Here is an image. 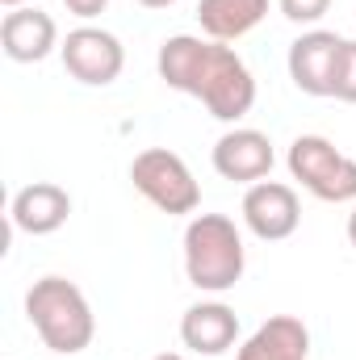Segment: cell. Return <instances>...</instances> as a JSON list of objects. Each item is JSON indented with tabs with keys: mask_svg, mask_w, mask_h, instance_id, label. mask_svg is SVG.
Wrapping results in <instances>:
<instances>
[{
	"mask_svg": "<svg viewBox=\"0 0 356 360\" xmlns=\"http://www.w3.org/2000/svg\"><path fill=\"white\" fill-rule=\"evenodd\" d=\"M134 188L164 214H193L201 205V184L193 180L189 164L168 147H147L130 164Z\"/></svg>",
	"mask_w": 356,
	"mask_h": 360,
	"instance_id": "obj_5",
	"label": "cell"
},
{
	"mask_svg": "<svg viewBox=\"0 0 356 360\" xmlns=\"http://www.w3.org/2000/svg\"><path fill=\"white\" fill-rule=\"evenodd\" d=\"M327 8H331V0H281V13L298 25H314Z\"/></svg>",
	"mask_w": 356,
	"mask_h": 360,
	"instance_id": "obj_16",
	"label": "cell"
},
{
	"mask_svg": "<svg viewBox=\"0 0 356 360\" xmlns=\"http://www.w3.org/2000/svg\"><path fill=\"white\" fill-rule=\"evenodd\" d=\"M344 38L331 30H310L289 46V80L306 96H331L336 63H340Z\"/></svg>",
	"mask_w": 356,
	"mask_h": 360,
	"instance_id": "obj_8",
	"label": "cell"
},
{
	"mask_svg": "<svg viewBox=\"0 0 356 360\" xmlns=\"http://www.w3.org/2000/svg\"><path fill=\"white\" fill-rule=\"evenodd\" d=\"M180 340L201 356H222L239 340V314L222 302H197L180 319Z\"/></svg>",
	"mask_w": 356,
	"mask_h": 360,
	"instance_id": "obj_11",
	"label": "cell"
},
{
	"mask_svg": "<svg viewBox=\"0 0 356 360\" xmlns=\"http://www.w3.org/2000/svg\"><path fill=\"white\" fill-rule=\"evenodd\" d=\"M348 243H352V248H356V210H352V214H348Z\"/></svg>",
	"mask_w": 356,
	"mask_h": 360,
	"instance_id": "obj_19",
	"label": "cell"
},
{
	"mask_svg": "<svg viewBox=\"0 0 356 360\" xmlns=\"http://www.w3.org/2000/svg\"><path fill=\"white\" fill-rule=\"evenodd\" d=\"M25 314L34 323V331L42 335V344L59 356H76L84 352L96 335V319L80 285H72L68 276H42L30 285L25 293Z\"/></svg>",
	"mask_w": 356,
	"mask_h": 360,
	"instance_id": "obj_2",
	"label": "cell"
},
{
	"mask_svg": "<svg viewBox=\"0 0 356 360\" xmlns=\"http://www.w3.org/2000/svg\"><path fill=\"white\" fill-rule=\"evenodd\" d=\"M55 42H59L55 17L42 8H8L0 21V46L13 63H38L55 51Z\"/></svg>",
	"mask_w": 356,
	"mask_h": 360,
	"instance_id": "obj_10",
	"label": "cell"
},
{
	"mask_svg": "<svg viewBox=\"0 0 356 360\" xmlns=\"http://www.w3.org/2000/svg\"><path fill=\"white\" fill-rule=\"evenodd\" d=\"M331 96L356 105V42H348V38H344L340 63H336V84H331Z\"/></svg>",
	"mask_w": 356,
	"mask_h": 360,
	"instance_id": "obj_15",
	"label": "cell"
},
{
	"mask_svg": "<svg viewBox=\"0 0 356 360\" xmlns=\"http://www.w3.org/2000/svg\"><path fill=\"white\" fill-rule=\"evenodd\" d=\"M8 214H13V226L25 235H55L72 214V197H68V188H59L51 180H34L13 197Z\"/></svg>",
	"mask_w": 356,
	"mask_h": 360,
	"instance_id": "obj_12",
	"label": "cell"
},
{
	"mask_svg": "<svg viewBox=\"0 0 356 360\" xmlns=\"http://www.w3.org/2000/svg\"><path fill=\"white\" fill-rule=\"evenodd\" d=\"M243 235L227 214H197L184 226V272L201 293H227L243 276Z\"/></svg>",
	"mask_w": 356,
	"mask_h": 360,
	"instance_id": "obj_3",
	"label": "cell"
},
{
	"mask_svg": "<svg viewBox=\"0 0 356 360\" xmlns=\"http://www.w3.org/2000/svg\"><path fill=\"white\" fill-rule=\"evenodd\" d=\"M63 4H68V13H76V17L92 21L96 13H105V4H109V0H63Z\"/></svg>",
	"mask_w": 356,
	"mask_h": 360,
	"instance_id": "obj_17",
	"label": "cell"
},
{
	"mask_svg": "<svg viewBox=\"0 0 356 360\" xmlns=\"http://www.w3.org/2000/svg\"><path fill=\"white\" fill-rule=\"evenodd\" d=\"M310 352V331L293 314H272L265 327L252 331V340L239 348L235 360H306Z\"/></svg>",
	"mask_w": 356,
	"mask_h": 360,
	"instance_id": "obj_13",
	"label": "cell"
},
{
	"mask_svg": "<svg viewBox=\"0 0 356 360\" xmlns=\"http://www.w3.org/2000/svg\"><path fill=\"white\" fill-rule=\"evenodd\" d=\"M289 172L319 201H356V160L336 151L323 134H302L289 143Z\"/></svg>",
	"mask_w": 356,
	"mask_h": 360,
	"instance_id": "obj_4",
	"label": "cell"
},
{
	"mask_svg": "<svg viewBox=\"0 0 356 360\" xmlns=\"http://www.w3.org/2000/svg\"><path fill=\"white\" fill-rule=\"evenodd\" d=\"M155 360H184V356H177V352H164V356H155Z\"/></svg>",
	"mask_w": 356,
	"mask_h": 360,
	"instance_id": "obj_21",
	"label": "cell"
},
{
	"mask_svg": "<svg viewBox=\"0 0 356 360\" xmlns=\"http://www.w3.org/2000/svg\"><path fill=\"white\" fill-rule=\"evenodd\" d=\"M214 172L222 180H239V184H260L272 172V143L260 130H227L214 143Z\"/></svg>",
	"mask_w": 356,
	"mask_h": 360,
	"instance_id": "obj_9",
	"label": "cell"
},
{
	"mask_svg": "<svg viewBox=\"0 0 356 360\" xmlns=\"http://www.w3.org/2000/svg\"><path fill=\"white\" fill-rule=\"evenodd\" d=\"M155 68L168 89L197 96L210 109V117L218 122H239L256 105V80L227 42L177 34L160 46Z\"/></svg>",
	"mask_w": 356,
	"mask_h": 360,
	"instance_id": "obj_1",
	"label": "cell"
},
{
	"mask_svg": "<svg viewBox=\"0 0 356 360\" xmlns=\"http://www.w3.org/2000/svg\"><path fill=\"white\" fill-rule=\"evenodd\" d=\"M63 55V68L80 80V84H92V89H105L122 76L126 68V51L122 42L109 34V30H96V25H80L63 38L59 46Z\"/></svg>",
	"mask_w": 356,
	"mask_h": 360,
	"instance_id": "obj_6",
	"label": "cell"
},
{
	"mask_svg": "<svg viewBox=\"0 0 356 360\" xmlns=\"http://www.w3.org/2000/svg\"><path fill=\"white\" fill-rule=\"evenodd\" d=\"M143 8H168V4H177V0H139Z\"/></svg>",
	"mask_w": 356,
	"mask_h": 360,
	"instance_id": "obj_18",
	"label": "cell"
},
{
	"mask_svg": "<svg viewBox=\"0 0 356 360\" xmlns=\"http://www.w3.org/2000/svg\"><path fill=\"white\" fill-rule=\"evenodd\" d=\"M0 4H4V8H21L25 0H0Z\"/></svg>",
	"mask_w": 356,
	"mask_h": 360,
	"instance_id": "obj_20",
	"label": "cell"
},
{
	"mask_svg": "<svg viewBox=\"0 0 356 360\" xmlns=\"http://www.w3.org/2000/svg\"><path fill=\"white\" fill-rule=\"evenodd\" d=\"M268 13V0H197L201 34L214 42H235L252 34Z\"/></svg>",
	"mask_w": 356,
	"mask_h": 360,
	"instance_id": "obj_14",
	"label": "cell"
},
{
	"mask_svg": "<svg viewBox=\"0 0 356 360\" xmlns=\"http://www.w3.org/2000/svg\"><path fill=\"white\" fill-rule=\"evenodd\" d=\"M243 222L256 239L265 243H281L298 231L302 222V205H298V193L281 180H260L243 193Z\"/></svg>",
	"mask_w": 356,
	"mask_h": 360,
	"instance_id": "obj_7",
	"label": "cell"
}]
</instances>
